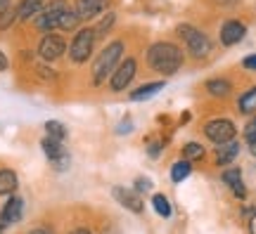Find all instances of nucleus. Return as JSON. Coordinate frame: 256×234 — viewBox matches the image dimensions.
<instances>
[{
  "mask_svg": "<svg viewBox=\"0 0 256 234\" xmlns=\"http://www.w3.org/2000/svg\"><path fill=\"white\" fill-rule=\"evenodd\" d=\"M40 2H48V0H40Z\"/></svg>",
  "mask_w": 256,
  "mask_h": 234,
  "instance_id": "a19ab883",
  "label": "nucleus"
},
{
  "mask_svg": "<svg viewBox=\"0 0 256 234\" xmlns=\"http://www.w3.org/2000/svg\"><path fill=\"white\" fill-rule=\"evenodd\" d=\"M235 123L228 121V118H214L204 126V135L209 137L214 144H223V142H230L235 140Z\"/></svg>",
  "mask_w": 256,
  "mask_h": 234,
  "instance_id": "0eeeda50",
  "label": "nucleus"
},
{
  "mask_svg": "<svg viewBox=\"0 0 256 234\" xmlns=\"http://www.w3.org/2000/svg\"><path fill=\"white\" fill-rule=\"evenodd\" d=\"M38 73H40V78H55L52 69H48V66H38Z\"/></svg>",
  "mask_w": 256,
  "mask_h": 234,
  "instance_id": "2f4dec72",
  "label": "nucleus"
},
{
  "mask_svg": "<svg viewBox=\"0 0 256 234\" xmlns=\"http://www.w3.org/2000/svg\"><path fill=\"white\" fill-rule=\"evenodd\" d=\"M190 173H192V166H190V161H188V159H185V161H178V163H174V168H171V180H174V182H183Z\"/></svg>",
  "mask_w": 256,
  "mask_h": 234,
  "instance_id": "412c9836",
  "label": "nucleus"
},
{
  "mask_svg": "<svg viewBox=\"0 0 256 234\" xmlns=\"http://www.w3.org/2000/svg\"><path fill=\"white\" fill-rule=\"evenodd\" d=\"M14 189H17V173L2 168V171H0V197L12 194Z\"/></svg>",
  "mask_w": 256,
  "mask_h": 234,
  "instance_id": "6ab92c4d",
  "label": "nucleus"
},
{
  "mask_svg": "<svg viewBox=\"0 0 256 234\" xmlns=\"http://www.w3.org/2000/svg\"><path fill=\"white\" fill-rule=\"evenodd\" d=\"M244 137H247V142H256V118H252L247 123V128H244Z\"/></svg>",
  "mask_w": 256,
  "mask_h": 234,
  "instance_id": "c85d7f7f",
  "label": "nucleus"
},
{
  "mask_svg": "<svg viewBox=\"0 0 256 234\" xmlns=\"http://www.w3.org/2000/svg\"><path fill=\"white\" fill-rule=\"evenodd\" d=\"M164 88V81H154V83H145V85H140V88H136V90L130 92L128 97L133 99V102H142V99H150L154 97L156 92Z\"/></svg>",
  "mask_w": 256,
  "mask_h": 234,
  "instance_id": "dca6fc26",
  "label": "nucleus"
},
{
  "mask_svg": "<svg viewBox=\"0 0 256 234\" xmlns=\"http://www.w3.org/2000/svg\"><path fill=\"white\" fill-rule=\"evenodd\" d=\"M8 66H10L8 57H5V52H2V50H0V71H8Z\"/></svg>",
  "mask_w": 256,
  "mask_h": 234,
  "instance_id": "473e14b6",
  "label": "nucleus"
},
{
  "mask_svg": "<svg viewBox=\"0 0 256 234\" xmlns=\"http://www.w3.org/2000/svg\"><path fill=\"white\" fill-rule=\"evenodd\" d=\"M78 24H81V17H78V12H76V7H66L62 12V17H60V24H57V28L60 31H76L78 28Z\"/></svg>",
  "mask_w": 256,
  "mask_h": 234,
  "instance_id": "f3484780",
  "label": "nucleus"
},
{
  "mask_svg": "<svg viewBox=\"0 0 256 234\" xmlns=\"http://www.w3.org/2000/svg\"><path fill=\"white\" fill-rule=\"evenodd\" d=\"M43 5L46 2H40V0H22L17 7H14L17 9V21H31L43 9Z\"/></svg>",
  "mask_w": 256,
  "mask_h": 234,
  "instance_id": "4468645a",
  "label": "nucleus"
},
{
  "mask_svg": "<svg viewBox=\"0 0 256 234\" xmlns=\"http://www.w3.org/2000/svg\"><path fill=\"white\" fill-rule=\"evenodd\" d=\"M178 36L183 38L185 47H188V52L192 54V57H197V59H204V57H209L211 52V40L206 33H202L200 28L190 26V24H180L178 26Z\"/></svg>",
  "mask_w": 256,
  "mask_h": 234,
  "instance_id": "7ed1b4c3",
  "label": "nucleus"
},
{
  "mask_svg": "<svg viewBox=\"0 0 256 234\" xmlns=\"http://www.w3.org/2000/svg\"><path fill=\"white\" fill-rule=\"evenodd\" d=\"M10 5H12V0H0V12H2V9H8Z\"/></svg>",
  "mask_w": 256,
  "mask_h": 234,
  "instance_id": "e433bc0d",
  "label": "nucleus"
},
{
  "mask_svg": "<svg viewBox=\"0 0 256 234\" xmlns=\"http://www.w3.org/2000/svg\"><path fill=\"white\" fill-rule=\"evenodd\" d=\"M206 90H209V95H214V97H226V95H230L232 85H230V81H226V78H211V81H206Z\"/></svg>",
  "mask_w": 256,
  "mask_h": 234,
  "instance_id": "aec40b11",
  "label": "nucleus"
},
{
  "mask_svg": "<svg viewBox=\"0 0 256 234\" xmlns=\"http://www.w3.org/2000/svg\"><path fill=\"white\" fill-rule=\"evenodd\" d=\"M183 156L188 159V161H192V159H202L204 156V147L197 142H188L183 147Z\"/></svg>",
  "mask_w": 256,
  "mask_h": 234,
  "instance_id": "a878e982",
  "label": "nucleus"
},
{
  "mask_svg": "<svg viewBox=\"0 0 256 234\" xmlns=\"http://www.w3.org/2000/svg\"><path fill=\"white\" fill-rule=\"evenodd\" d=\"M114 21H116V14H114V12H107V14L102 17L100 24L95 26V36H98V38H100V36H107V31L114 26Z\"/></svg>",
  "mask_w": 256,
  "mask_h": 234,
  "instance_id": "b1692460",
  "label": "nucleus"
},
{
  "mask_svg": "<svg viewBox=\"0 0 256 234\" xmlns=\"http://www.w3.org/2000/svg\"><path fill=\"white\" fill-rule=\"evenodd\" d=\"M28 234H52V232H48V230H43V227H38V230H31Z\"/></svg>",
  "mask_w": 256,
  "mask_h": 234,
  "instance_id": "4c0bfd02",
  "label": "nucleus"
},
{
  "mask_svg": "<svg viewBox=\"0 0 256 234\" xmlns=\"http://www.w3.org/2000/svg\"><path fill=\"white\" fill-rule=\"evenodd\" d=\"M220 178H223V182L235 192V197H240V199L247 197V189L242 185V171H240V168H228V171H223Z\"/></svg>",
  "mask_w": 256,
  "mask_h": 234,
  "instance_id": "ddd939ff",
  "label": "nucleus"
},
{
  "mask_svg": "<svg viewBox=\"0 0 256 234\" xmlns=\"http://www.w3.org/2000/svg\"><path fill=\"white\" fill-rule=\"evenodd\" d=\"M114 197H116V201L124 208L133 211V213H142V201H140V197H138L136 192H130L126 187H114Z\"/></svg>",
  "mask_w": 256,
  "mask_h": 234,
  "instance_id": "f8f14e48",
  "label": "nucleus"
},
{
  "mask_svg": "<svg viewBox=\"0 0 256 234\" xmlns=\"http://www.w3.org/2000/svg\"><path fill=\"white\" fill-rule=\"evenodd\" d=\"M150 156H159V144H152V147H150Z\"/></svg>",
  "mask_w": 256,
  "mask_h": 234,
  "instance_id": "c9c22d12",
  "label": "nucleus"
},
{
  "mask_svg": "<svg viewBox=\"0 0 256 234\" xmlns=\"http://www.w3.org/2000/svg\"><path fill=\"white\" fill-rule=\"evenodd\" d=\"M40 147H43V154H46L50 161H55L57 156H62L64 154V147H62V140H55V137L46 135L40 140Z\"/></svg>",
  "mask_w": 256,
  "mask_h": 234,
  "instance_id": "a211bd4d",
  "label": "nucleus"
},
{
  "mask_svg": "<svg viewBox=\"0 0 256 234\" xmlns=\"http://www.w3.org/2000/svg\"><path fill=\"white\" fill-rule=\"evenodd\" d=\"M64 52H66V40L62 36L52 33V31L46 33V36L40 38V43H38V57L46 59V62H55Z\"/></svg>",
  "mask_w": 256,
  "mask_h": 234,
  "instance_id": "6e6552de",
  "label": "nucleus"
},
{
  "mask_svg": "<svg viewBox=\"0 0 256 234\" xmlns=\"http://www.w3.org/2000/svg\"><path fill=\"white\" fill-rule=\"evenodd\" d=\"M107 5H110V0H76V12L81 19L90 21V19L100 17L107 9Z\"/></svg>",
  "mask_w": 256,
  "mask_h": 234,
  "instance_id": "1a4fd4ad",
  "label": "nucleus"
},
{
  "mask_svg": "<svg viewBox=\"0 0 256 234\" xmlns=\"http://www.w3.org/2000/svg\"><path fill=\"white\" fill-rule=\"evenodd\" d=\"M136 73H138V64H136V59H133V57H126L124 62H119V64H116V69L112 71V81H110L112 92L126 90L128 85L133 83Z\"/></svg>",
  "mask_w": 256,
  "mask_h": 234,
  "instance_id": "423d86ee",
  "label": "nucleus"
},
{
  "mask_svg": "<svg viewBox=\"0 0 256 234\" xmlns=\"http://www.w3.org/2000/svg\"><path fill=\"white\" fill-rule=\"evenodd\" d=\"M244 69H249V71H256V54H252V57H244Z\"/></svg>",
  "mask_w": 256,
  "mask_h": 234,
  "instance_id": "7c9ffc66",
  "label": "nucleus"
},
{
  "mask_svg": "<svg viewBox=\"0 0 256 234\" xmlns=\"http://www.w3.org/2000/svg\"><path fill=\"white\" fill-rule=\"evenodd\" d=\"M256 109V88H249L242 97H240V111L242 114H252Z\"/></svg>",
  "mask_w": 256,
  "mask_h": 234,
  "instance_id": "4be33fe9",
  "label": "nucleus"
},
{
  "mask_svg": "<svg viewBox=\"0 0 256 234\" xmlns=\"http://www.w3.org/2000/svg\"><path fill=\"white\" fill-rule=\"evenodd\" d=\"M64 9H66V0H48L46 5H43V9L34 17V26L38 31H43V33L55 31Z\"/></svg>",
  "mask_w": 256,
  "mask_h": 234,
  "instance_id": "39448f33",
  "label": "nucleus"
},
{
  "mask_svg": "<svg viewBox=\"0 0 256 234\" xmlns=\"http://www.w3.org/2000/svg\"><path fill=\"white\" fill-rule=\"evenodd\" d=\"M238 154H240V142L230 140V142L218 144V149H216V161H218V166H228V163L235 161Z\"/></svg>",
  "mask_w": 256,
  "mask_h": 234,
  "instance_id": "2eb2a0df",
  "label": "nucleus"
},
{
  "mask_svg": "<svg viewBox=\"0 0 256 234\" xmlns=\"http://www.w3.org/2000/svg\"><path fill=\"white\" fill-rule=\"evenodd\" d=\"M150 187H152V182L147 180V178H138V180H136V189H138V192H147Z\"/></svg>",
  "mask_w": 256,
  "mask_h": 234,
  "instance_id": "c756f323",
  "label": "nucleus"
},
{
  "mask_svg": "<svg viewBox=\"0 0 256 234\" xmlns=\"http://www.w3.org/2000/svg\"><path fill=\"white\" fill-rule=\"evenodd\" d=\"M95 28L83 26L74 33L72 43H69V59L74 64H83L88 62V57L92 54V47H95Z\"/></svg>",
  "mask_w": 256,
  "mask_h": 234,
  "instance_id": "20e7f679",
  "label": "nucleus"
},
{
  "mask_svg": "<svg viewBox=\"0 0 256 234\" xmlns=\"http://www.w3.org/2000/svg\"><path fill=\"white\" fill-rule=\"evenodd\" d=\"M152 206H154V211L159 216H164V218L171 216V204H168V199L164 194H154L152 197Z\"/></svg>",
  "mask_w": 256,
  "mask_h": 234,
  "instance_id": "5701e85b",
  "label": "nucleus"
},
{
  "mask_svg": "<svg viewBox=\"0 0 256 234\" xmlns=\"http://www.w3.org/2000/svg\"><path fill=\"white\" fill-rule=\"evenodd\" d=\"M249 152H252V154H254V156H256V142H252V144H249Z\"/></svg>",
  "mask_w": 256,
  "mask_h": 234,
  "instance_id": "ea45409f",
  "label": "nucleus"
},
{
  "mask_svg": "<svg viewBox=\"0 0 256 234\" xmlns=\"http://www.w3.org/2000/svg\"><path fill=\"white\" fill-rule=\"evenodd\" d=\"M147 64L162 76H174L183 66V50L174 43H154L147 50Z\"/></svg>",
  "mask_w": 256,
  "mask_h": 234,
  "instance_id": "f257e3e1",
  "label": "nucleus"
},
{
  "mask_svg": "<svg viewBox=\"0 0 256 234\" xmlns=\"http://www.w3.org/2000/svg\"><path fill=\"white\" fill-rule=\"evenodd\" d=\"M69 163H72V159H69V154L64 152L62 156H57L55 161H52V166H55V171H66V168H69Z\"/></svg>",
  "mask_w": 256,
  "mask_h": 234,
  "instance_id": "cd10ccee",
  "label": "nucleus"
},
{
  "mask_svg": "<svg viewBox=\"0 0 256 234\" xmlns=\"http://www.w3.org/2000/svg\"><path fill=\"white\" fill-rule=\"evenodd\" d=\"M14 21H17V9L14 7H8V9H2V12H0V31L10 28Z\"/></svg>",
  "mask_w": 256,
  "mask_h": 234,
  "instance_id": "bb28decb",
  "label": "nucleus"
},
{
  "mask_svg": "<svg viewBox=\"0 0 256 234\" xmlns=\"http://www.w3.org/2000/svg\"><path fill=\"white\" fill-rule=\"evenodd\" d=\"M249 232L252 234H256V213L252 216V220H249Z\"/></svg>",
  "mask_w": 256,
  "mask_h": 234,
  "instance_id": "f704fd0d",
  "label": "nucleus"
},
{
  "mask_svg": "<svg viewBox=\"0 0 256 234\" xmlns=\"http://www.w3.org/2000/svg\"><path fill=\"white\" fill-rule=\"evenodd\" d=\"M121 54H124V40H112L110 45H104L98 59L92 64V83L100 85L107 81V76H112V71L116 69V64L121 62Z\"/></svg>",
  "mask_w": 256,
  "mask_h": 234,
  "instance_id": "f03ea898",
  "label": "nucleus"
},
{
  "mask_svg": "<svg viewBox=\"0 0 256 234\" xmlns=\"http://www.w3.org/2000/svg\"><path fill=\"white\" fill-rule=\"evenodd\" d=\"M244 33H247L244 24H242V21H235V19H230V21H226L223 28H220V43L230 47V45H235V43H240V40L244 38Z\"/></svg>",
  "mask_w": 256,
  "mask_h": 234,
  "instance_id": "9b49d317",
  "label": "nucleus"
},
{
  "mask_svg": "<svg viewBox=\"0 0 256 234\" xmlns=\"http://www.w3.org/2000/svg\"><path fill=\"white\" fill-rule=\"evenodd\" d=\"M72 234H90V232H88V230H83V227H78V230H74Z\"/></svg>",
  "mask_w": 256,
  "mask_h": 234,
  "instance_id": "58836bf2",
  "label": "nucleus"
},
{
  "mask_svg": "<svg viewBox=\"0 0 256 234\" xmlns=\"http://www.w3.org/2000/svg\"><path fill=\"white\" fill-rule=\"evenodd\" d=\"M46 133L50 137H55V140H62V142H64V137H66V128H64L60 121H48V123H46Z\"/></svg>",
  "mask_w": 256,
  "mask_h": 234,
  "instance_id": "393cba45",
  "label": "nucleus"
},
{
  "mask_svg": "<svg viewBox=\"0 0 256 234\" xmlns=\"http://www.w3.org/2000/svg\"><path fill=\"white\" fill-rule=\"evenodd\" d=\"M22 213H24V201L19 197H12L8 204H5V208L0 211V227L19 223V220H22Z\"/></svg>",
  "mask_w": 256,
  "mask_h": 234,
  "instance_id": "9d476101",
  "label": "nucleus"
},
{
  "mask_svg": "<svg viewBox=\"0 0 256 234\" xmlns=\"http://www.w3.org/2000/svg\"><path fill=\"white\" fill-rule=\"evenodd\" d=\"M130 130H133V123H130V121H124L119 126V133H130Z\"/></svg>",
  "mask_w": 256,
  "mask_h": 234,
  "instance_id": "72a5a7b5",
  "label": "nucleus"
}]
</instances>
